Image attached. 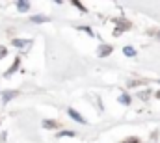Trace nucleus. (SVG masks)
<instances>
[{"mask_svg": "<svg viewBox=\"0 0 160 143\" xmlns=\"http://www.w3.org/2000/svg\"><path fill=\"white\" fill-rule=\"evenodd\" d=\"M69 115H71V117H73V119H75L77 123H80V125H86V119H84V117L80 115L77 110H73V108H71V110H69Z\"/></svg>", "mask_w": 160, "mask_h": 143, "instance_id": "nucleus-1", "label": "nucleus"}, {"mask_svg": "<svg viewBox=\"0 0 160 143\" xmlns=\"http://www.w3.org/2000/svg\"><path fill=\"white\" fill-rule=\"evenodd\" d=\"M112 50H114V48H112L110 45H102V47L99 48V56H101V58H106V56L112 54Z\"/></svg>", "mask_w": 160, "mask_h": 143, "instance_id": "nucleus-2", "label": "nucleus"}, {"mask_svg": "<svg viewBox=\"0 0 160 143\" xmlns=\"http://www.w3.org/2000/svg\"><path fill=\"white\" fill-rule=\"evenodd\" d=\"M118 28H119V30H116V32H114L116 36H119L121 32L128 30V28H130V22H127V21H118Z\"/></svg>", "mask_w": 160, "mask_h": 143, "instance_id": "nucleus-3", "label": "nucleus"}, {"mask_svg": "<svg viewBox=\"0 0 160 143\" xmlns=\"http://www.w3.org/2000/svg\"><path fill=\"white\" fill-rule=\"evenodd\" d=\"M32 41L30 39H13V47H17V48H24V47H28Z\"/></svg>", "mask_w": 160, "mask_h": 143, "instance_id": "nucleus-4", "label": "nucleus"}, {"mask_svg": "<svg viewBox=\"0 0 160 143\" xmlns=\"http://www.w3.org/2000/svg\"><path fill=\"white\" fill-rule=\"evenodd\" d=\"M17 95H19L17 91H4V93H2V101H4V102H9V101L15 99Z\"/></svg>", "mask_w": 160, "mask_h": 143, "instance_id": "nucleus-5", "label": "nucleus"}, {"mask_svg": "<svg viewBox=\"0 0 160 143\" xmlns=\"http://www.w3.org/2000/svg\"><path fill=\"white\" fill-rule=\"evenodd\" d=\"M19 63H21V58H15V62H13V65H11V67H9L8 71H6V76H11L13 72L17 71V69H19Z\"/></svg>", "mask_w": 160, "mask_h": 143, "instance_id": "nucleus-6", "label": "nucleus"}, {"mask_svg": "<svg viewBox=\"0 0 160 143\" xmlns=\"http://www.w3.org/2000/svg\"><path fill=\"white\" fill-rule=\"evenodd\" d=\"M43 126H45V128H58L60 123H58V121H52V119H45V121H43Z\"/></svg>", "mask_w": 160, "mask_h": 143, "instance_id": "nucleus-7", "label": "nucleus"}, {"mask_svg": "<svg viewBox=\"0 0 160 143\" xmlns=\"http://www.w3.org/2000/svg\"><path fill=\"white\" fill-rule=\"evenodd\" d=\"M17 9L22 11V13L28 11V9H30V2H17Z\"/></svg>", "mask_w": 160, "mask_h": 143, "instance_id": "nucleus-8", "label": "nucleus"}, {"mask_svg": "<svg viewBox=\"0 0 160 143\" xmlns=\"http://www.w3.org/2000/svg\"><path fill=\"white\" fill-rule=\"evenodd\" d=\"M123 52H125V56H128V58H134V56H136V50H134L132 47H125Z\"/></svg>", "mask_w": 160, "mask_h": 143, "instance_id": "nucleus-9", "label": "nucleus"}, {"mask_svg": "<svg viewBox=\"0 0 160 143\" xmlns=\"http://www.w3.org/2000/svg\"><path fill=\"white\" fill-rule=\"evenodd\" d=\"M30 21H32V22H47L48 19H47V17H43V15H34Z\"/></svg>", "mask_w": 160, "mask_h": 143, "instance_id": "nucleus-10", "label": "nucleus"}, {"mask_svg": "<svg viewBox=\"0 0 160 143\" xmlns=\"http://www.w3.org/2000/svg\"><path fill=\"white\" fill-rule=\"evenodd\" d=\"M119 102H121V104H125V106H127V104H130V97H128L127 93H123V95L119 97Z\"/></svg>", "mask_w": 160, "mask_h": 143, "instance_id": "nucleus-11", "label": "nucleus"}, {"mask_svg": "<svg viewBox=\"0 0 160 143\" xmlns=\"http://www.w3.org/2000/svg\"><path fill=\"white\" fill-rule=\"evenodd\" d=\"M63 136H67V138H75V132H73V130H63V132L58 134V138H63Z\"/></svg>", "mask_w": 160, "mask_h": 143, "instance_id": "nucleus-12", "label": "nucleus"}, {"mask_svg": "<svg viewBox=\"0 0 160 143\" xmlns=\"http://www.w3.org/2000/svg\"><path fill=\"white\" fill-rule=\"evenodd\" d=\"M80 30H82V32H86L88 36H93V30H91V28H88V26H80Z\"/></svg>", "mask_w": 160, "mask_h": 143, "instance_id": "nucleus-13", "label": "nucleus"}, {"mask_svg": "<svg viewBox=\"0 0 160 143\" xmlns=\"http://www.w3.org/2000/svg\"><path fill=\"white\" fill-rule=\"evenodd\" d=\"M73 4H75V6H77V7H78L80 11H84V13H86V7H84V6H82V4H80V2H77V0H75V2H73Z\"/></svg>", "mask_w": 160, "mask_h": 143, "instance_id": "nucleus-14", "label": "nucleus"}, {"mask_svg": "<svg viewBox=\"0 0 160 143\" xmlns=\"http://www.w3.org/2000/svg\"><path fill=\"white\" fill-rule=\"evenodd\" d=\"M125 143H140V140H138V138H128Z\"/></svg>", "mask_w": 160, "mask_h": 143, "instance_id": "nucleus-15", "label": "nucleus"}, {"mask_svg": "<svg viewBox=\"0 0 160 143\" xmlns=\"http://www.w3.org/2000/svg\"><path fill=\"white\" fill-rule=\"evenodd\" d=\"M6 52H8V50H6V47H0V58H2V56H6Z\"/></svg>", "mask_w": 160, "mask_h": 143, "instance_id": "nucleus-16", "label": "nucleus"}, {"mask_svg": "<svg viewBox=\"0 0 160 143\" xmlns=\"http://www.w3.org/2000/svg\"><path fill=\"white\" fill-rule=\"evenodd\" d=\"M157 97H158V99H160V91H158V93H157Z\"/></svg>", "mask_w": 160, "mask_h": 143, "instance_id": "nucleus-17", "label": "nucleus"}]
</instances>
